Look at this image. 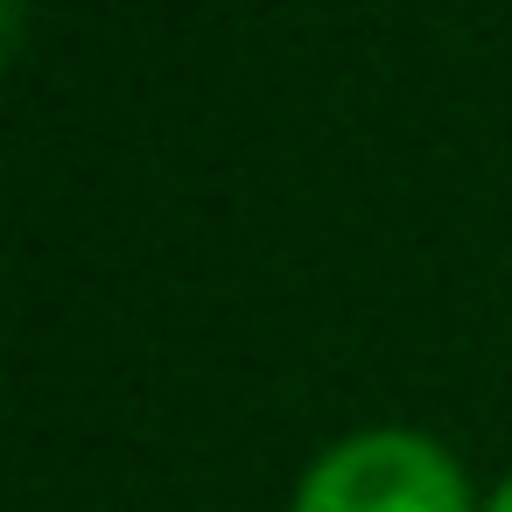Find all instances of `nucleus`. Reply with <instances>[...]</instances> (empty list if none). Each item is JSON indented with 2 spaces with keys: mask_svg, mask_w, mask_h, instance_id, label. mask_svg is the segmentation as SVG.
<instances>
[{
  "mask_svg": "<svg viewBox=\"0 0 512 512\" xmlns=\"http://www.w3.org/2000/svg\"><path fill=\"white\" fill-rule=\"evenodd\" d=\"M288 512H484L463 463L400 421L337 435L295 484Z\"/></svg>",
  "mask_w": 512,
  "mask_h": 512,
  "instance_id": "1",
  "label": "nucleus"
},
{
  "mask_svg": "<svg viewBox=\"0 0 512 512\" xmlns=\"http://www.w3.org/2000/svg\"><path fill=\"white\" fill-rule=\"evenodd\" d=\"M15 43H22V0H0V64L15 57Z\"/></svg>",
  "mask_w": 512,
  "mask_h": 512,
  "instance_id": "2",
  "label": "nucleus"
},
{
  "mask_svg": "<svg viewBox=\"0 0 512 512\" xmlns=\"http://www.w3.org/2000/svg\"><path fill=\"white\" fill-rule=\"evenodd\" d=\"M484 512H512V477H505V484H498V491L484 498Z\"/></svg>",
  "mask_w": 512,
  "mask_h": 512,
  "instance_id": "3",
  "label": "nucleus"
}]
</instances>
